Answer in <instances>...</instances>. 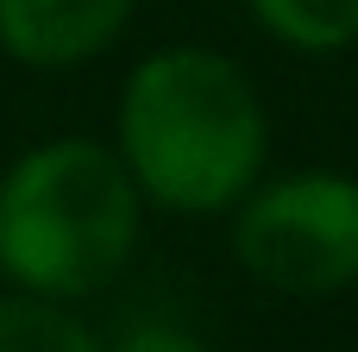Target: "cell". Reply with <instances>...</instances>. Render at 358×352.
Instances as JSON below:
<instances>
[{"label": "cell", "mask_w": 358, "mask_h": 352, "mask_svg": "<svg viewBox=\"0 0 358 352\" xmlns=\"http://www.w3.org/2000/svg\"><path fill=\"white\" fill-rule=\"evenodd\" d=\"M113 151L145 208L208 220L227 214L271 157L258 82L208 44H164L132 63L113 107Z\"/></svg>", "instance_id": "1"}, {"label": "cell", "mask_w": 358, "mask_h": 352, "mask_svg": "<svg viewBox=\"0 0 358 352\" xmlns=\"http://www.w3.org/2000/svg\"><path fill=\"white\" fill-rule=\"evenodd\" d=\"M145 195L120 151L63 132L0 170V283L44 302L101 296L138 252Z\"/></svg>", "instance_id": "2"}, {"label": "cell", "mask_w": 358, "mask_h": 352, "mask_svg": "<svg viewBox=\"0 0 358 352\" xmlns=\"http://www.w3.org/2000/svg\"><path fill=\"white\" fill-rule=\"evenodd\" d=\"M233 258L252 283L277 296H340L358 290V176L289 170L258 176L227 208Z\"/></svg>", "instance_id": "3"}, {"label": "cell", "mask_w": 358, "mask_h": 352, "mask_svg": "<svg viewBox=\"0 0 358 352\" xmlns=\"http://www.w3.org/2000/svg\"><path fill=\"white\" fill-rule=\"evenodd\" d=\"M138 0H0V50L19 69H76L120 44Z\"/></svg>", "instance_id": "4"}, {"label": "cell", "mask_w": 358, "mask_h": 352, "mask_svg": "<svg viewBox=\"0 0 358 352\" xmlns=\"http://www.w3.org/2000/svg\"><path fill=\"white\" fill-rule=\"evenodd\" d=\"M245 13L296 57H340L358 44V0H245Z\"/></svg>", "instance_id": "5"}, {"label": "cell", "mask_w": 358, "mask_h": 352, "mask_svg": "<svg viewBox=\"0 0 358 352\" xmlns=\"http://www.w3.org/2000/svg\"><path fill=\"white\" fill-rule=\"evenodd\" d=\"M0 352H101V340L69 302L0 290Z\"/></svg>", "instance_id": "6"}, {"label": "cell", "mask_w": 358, "mask_h": 352, "mask_svg": "<svg viewBox=\"0 0 358 352\" xmlns=\"http://www.w3.org/2000/svg\"><path fill=\"white\" fill-rule=\"evenodd\" d=\"M101 352H208L201 334L176 328V321H132L120 340H107Z\"/></svg>", "instance_id": "7"}]
</instances>
